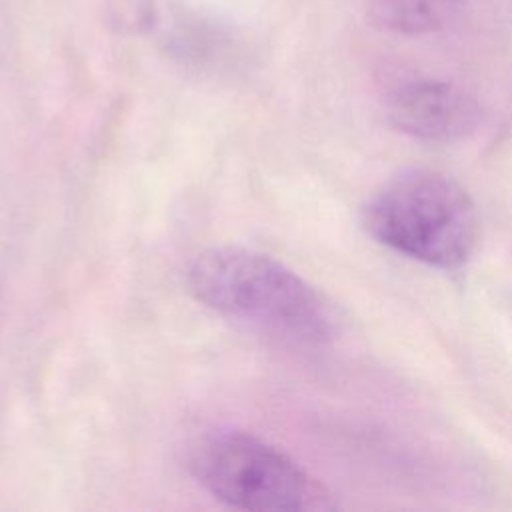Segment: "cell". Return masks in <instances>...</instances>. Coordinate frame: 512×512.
<instances>
[{"label":"cell","mask_w":512,"mask_h":512,"mask_svg":"<svg viewBox=\"0 0 512 512\" xmlns=\"http://www.w3.org/2000/svg\"><path fill=\"white\" fill-rule=\"evenodd\" d=\"M188 292L206 308L296 344H324L334 334L326 300L276 258L242 246L196 254L184 272Z\"/></svg>","instance_id":"1"},{"label":"cell","mask_w":512,"mask_h":512,"mask_svg":"<svg viewBox=\"0 0 512 512\" xmlns=\"http://www.w3.org/2000/svg\"><path fill=\"white\" fill-rule=\"evenodd\" d=\"M362 228L380 244L440 270L462 268L478 240V214L450 176L414 168L386 180L362 206Z\"/></svg>","instance_id":"2"},{"label":"cell","mask_w":512,"mask_h":512,"mask_svg":"<svg viewBox=\"0 0 512 512\" xmlns=\"http://www.w3.org/2000/svg\"><path fill=\"white\" fill-rule=\"evenodd\" d=\"M188 462L202 488L232 508L296 512L336 506L298 462L250 432H206L192 444Z\"/></svg>","instance_id":"3"},{"label":"cell","mask_w":512,"mask_h":512,"mask_svg":"<svg viewBox=\"0 0 512 512\" xmlns=\"http://www.w3.org/2000/svg\"><path fill=\"white\" fill-rule=\"evenodd\" d=\"M386 116L394 130L424 142H458L480 124L482 112L472 94L444 80H412L398 86Z\"/></svg>","instance_id":"4"},{"label":"cell","mask_w":512,"mask_h":512,"mask_svg":"<svg viewBox=\"0 0 512 512\" xmlns=\"http://www.w3.org/2000/svg\"><path fill=\"white\" fill-rule=\"evenodd\" d=\"M464 0H370V20L396 34H430L452 24Z\"/></svg>","instance_id":"5"},{"label":"cell","mask_w":512,"mask_h":512,"mask_svg":"<svg viewBox=\"0 0 512 512\" xmlns=\"http://www.w3.org/2000/svg\"><path fill=\"white\" fill-rule=\"evenodd\" d=\"M106 22L120 34H140L154 26V0H106Z\"/></svg>","instance_id":"6"}]
</instances>
